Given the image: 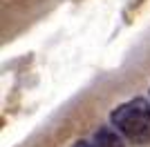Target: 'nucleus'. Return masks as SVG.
I'll use <instances>...</instances> for the list:
<instances>
[{
  "mask_svg": "<svg viewBox=\"0 0 150 147\" xmlns=\"http://www.w3.org/2000/svg\"><path fill=\"white\" fill-rule=\"evenodd\" d=\"M74 147H94V145H90V143H83V141H81V143H76Z\"/></svg>",
  "mask_w": 150,
  "mask_h": 147,
  "instance_id": "obj_3",
  "label": "nucleus"
},
{
  "mask_svg": "<svg viewBox=\"0 0 150 147\" xmlns=\"http://www.w3.org/2000/svg\"><path fill=\"white\" fill-rule=\"evenodd\" d=\"M94 147H123V141L119 138V134L117 132H112V129H99L96 132V136H94Z\"/></svg>",
  "mask_w": 150,
  "mask_h": 147,
  "instance_id": "obj_2",
  "label": "nucleus"
},
{
  "mask_svg": "<svg viewBox=\"0 0 150 147\" xmlns=\"http://www.w3.org/2000/svg\"><path fill=\"white\" fill-rule=\"evenodd\" d=\"M112 123L128 138H141L150 127V105L146 98H132L112 114Z\"/></svg>",
  "mask_w": 150,
  "mask_h": 147,
  "instance_id": "obj_1",
  "label": "nucleus"
}]
</instances>
